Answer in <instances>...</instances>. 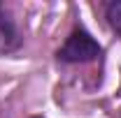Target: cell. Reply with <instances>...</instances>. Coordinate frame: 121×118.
I'll use <instances>...</instances> for the list:
<instances>
[{
  "mask_svg": "<svg viewBox=\"0 0 121 118\" xmlns=\"http://www.w3.org/2000/svg\"><path fill=\"white\" fill-rule=\"evenodd\" d=\"M95 56H100V44L84 30H75L58 51V58L65 63H86Z\"/></svg>",
  "mask_w": 121,
  "mask_h": 118,
  "instance_id": "6da1fadb",
  "label": "cell"
},
{
  "mask_svg": "<svg viewBox=\"0 0 121 118\" xmlns=\"http://www.w3.org/2000/svg\"><path fill=\"white\" fill-rule=\"evenodd\" d=\"M19 46V32L7 16H0V51H12Z\"/></svg>",
  "mask_w": 121,
  "mask_h": 118,
  "instance_id": "7a4b0ae2",
  "label": "cell"
},
{
  "mask_svg": "<svg viewBox=\"0 0 121 118\" xmlns=\"http://www.w3.org/2000/svg\"><path fill=\"white\" fill-rule=\"evenodd\" d=\"M107 19H109V26L117 30V32H121V0L112 2L107 7Z\"/></svg>",
  "mask_w": 121,
  "mask_h": 118,
  "instance_id": "3957f363",
  "label": "cell"
}]
</instances>
